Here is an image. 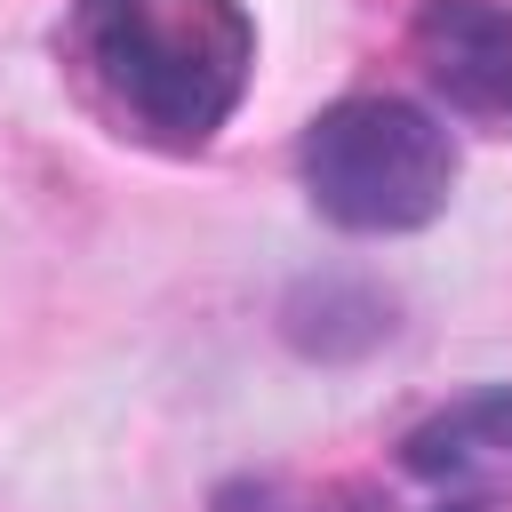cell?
I'll return each mask as SVG.
<instances>
[{
    "label": "cell",
    "instance_id": "8992f818",
    "mask_svg": "<svg viewBox=\"0 0 512 512\" xmlns=\"http://www.w3.org/2000/svg\"><path fill=\"white\" fill-rule=\"evenodd\" d=\"M208 512H280V496H272V488H264V480H224V488H216V504H208Z\"/></svg>",
    "mask_w": 512,
    "mask_h": 512
},
{
    "label": "cell",
    "instance_id": "52a82bcc",
    "mask_svg": "<svg viewBox=\"0 0 512 512\" xmlns=\"http://www.w3.org/2000/svg\"><path fill=\"white\" fill-rule=\"evenodd\" d=\"M432 512H496L488 496H448V504H432Z\"/></svg>",
    "mask_w": 512,
    "mask_h": 512
},
{
    "label": "cell",
    "instance_id": "277c9868",
    "mask_svg": "<svg viewBox=\"0 0 512 512\" xmlns=\"http://www.w3.org/2000/svg\"><path fill=\"white\" fill-rule=\"evenodd\" d=\"M280 336L288 352L336 368V360H368L384 336H392V296L352 280V272H312L280 296Z\"/></svg>",
    "mask_w": 512,
    "mask_h": 512
},
{
    "label": "cell",
    "instance_id": "5b68a950",
    "mask_svg": "<svg viewBox=\"0 0 512 512\" xmlns=\"http://www.w3.org/2000/svg\"><path fill=\"white\" fill-rule=\"evenodd\" d=\"M488 456H512V384H480L400 440V472L416 480H464Z\"/></svg>",
    "mask_w": 512,
    "mask_h": 512
},
{
    "label": "cell",
    "instance_id": "7a4b0ae2",
    "mask_svg": "<svg viewBox=\"0 0 512 512\" xmlns=\"http://www.w3.org/2000/svg\"><path fill=\"white\" fill-rule=\"evenodd\" d=\"M304 192L336 232H416L456 192V136L408 96H344L296 144Z\"/></svg>",
    "mask_w": 512,
    "mask_h": 512
},
{
    "label": "cell",
    "instance_id": "3957f363",
    "mask_svg": "<svg viewBox=\"0 0 512 512\" xmlns=\"http://www.w3.org/2000/svg\"><path fill=\"white\" fill-rule=\"evenodd\" d=\"M416 56L464 120L512 128V0H424Z\"/></svg>",
    "mask_w": 512,
    "mask_h": 512
},
{
    "label": "cell",
    "instance_id": "6da1fadb",
    "mask_svg": "<svg viewBox=\"0 0 512 512\" xmlns=\"http://www.w3.org/2000/svg\"><path fill=\"white\" fill-rule=\"evenodd\" d=\"M72 64L120 128L200 152L248 96L256 24L240 0H72Z\"/></svg>",
    "mask_w": 512,
    "mask_h": 512
}]
</instances>
